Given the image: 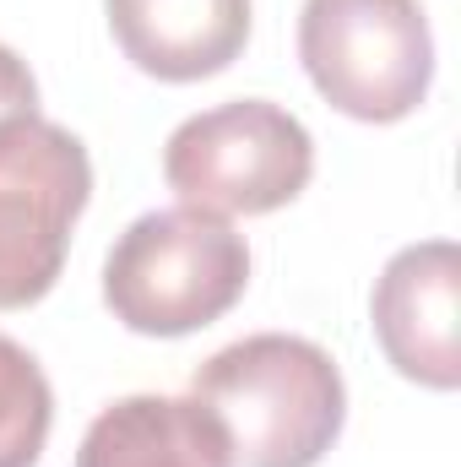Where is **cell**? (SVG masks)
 <instances>
[{"label":"cell","instance_id":"obj_1","mask_svg":"<svg viewBox=\"0 0 461 467\" xmlns=\"http://www.w3.org/2000/svg\"><path fill=\"white\" fill-rule=\"evenodd\" d=\"M190 397L229 441V467H315L343 435L347 386L337 358L288 332H255L218 348Z\"/></svg>","mask_w":461,"mask_h":467},{"label":"cell","instance_id":"obj_2","mask_svg":"<svg viewBox=\"0 0 461 467\" xmlns=\"http://www.w3.org/2000/svg\"><path fill=\"white\" fill-rule=\"evenodd\" d=\"M250 283V244L229 218L163 207L136 218L104 261V299L141 337H185L229 316Z\"/></svg>","mask_w":461,"mask_h":467},{"label":"cell","instance_id":"obj_3","mask_svg":"<svg viewBox=\"0 0 461 467\" xmlns=\"http://www.w3.org/2000/svg\"><path fill=\"white\" fill-rule=\"evenodd\" d=\"M299 60L315 93L364 125L407 119L435 82V38L418 0H304Z\"/></svg>","mask_w":461,"mask_h":467},{"label":"cell","instance_id":"obj_4","mask_svg":"<svg viewBox=\"0 0 461 467\" xmlns=\"http://www.w3.org/2000/svg\"><path fill=\"white\" fill-rule=\"evenodd\" d=\"M315 174V141L304 119L266 99H233L190 115L163 147V180L201 213H277Z\"/></svg>","mask_w":461,"mask_h":467},{"label":"cell","instance_id":"obj_5","mask_svg":"<svg viewBox=\"0 0 461 467\" xmlns=\"http://www.w3.org/2000/svg\"><path fill=\"white\" fill-rule=\"evenodd\" d=\"M93 196L87 147L44 115L0 119V310L38 305Z\"/></svg>","mask_w":461,"mask_h":467},{"label":"cell","instance_id":"obj_6","mask_svg":"<svg viewBox=\"0 0 461 467\" xmlns=\"http://www.w3.org/2000/svg\"><path fill=\"white\" fill-rule=\"evenodd\" d=\"M374 337L396 375L429 386V391H456L461 348H456V316H461V250L451 239H424L407 244L385 261L374 299Z\"/></svg>","mask_w":461,"mask_h":467},{"label":"cell","instance_id":"obj_7","mask_svg":"<svg viewBox=\"0 0 461 467\" xmlns=\"http://www.w3.org/2000/svg\"><path fill=\"white\" fill-rule=\"evenodd\" d=\"M125 60L158 82H201L239 60L250 0H104Z\"/></svg>","mask_w":461,"mask_h":467},{"label":"cell","instance_id":"obj_8","mask_svg":"<svg viewBox=\"0 0 461 467\" xmlns=\"http://www.w3.org/2000/svg\"><path fill=\"white\" fill-rule=\"evenodd\" d=\"M77 467H229V441L196 397H119L87 435Z\"/></svg>","mask_w":461,"mask_h":467},{"label":"cell","instance_id":"obj_9","mask_svg":"<svg viewBox=\"0 0 461 467\" xmlns=\"http://www.w3.org/2000/svg\"><path fill=\"white\" fill-rule=\"evenodd\" d=\"M55 424V391L38 358L0 332V467H33Z\"/></svg>","mask_w":461,"mask_h":467},{"label":"cell","instance_id":"obj_10","mask_svg":"<svg viewBox=\"0 0 461 467\" xmlns=\"http://www.w3.org/2000/svg\"><path fill=\"white\" fill-rule=\"evenodd\" d=\"M11 115H38V82L16 49L0 44V119Z\"/></svg>","mask_w":461,"mask_h":467}]
</instances>
